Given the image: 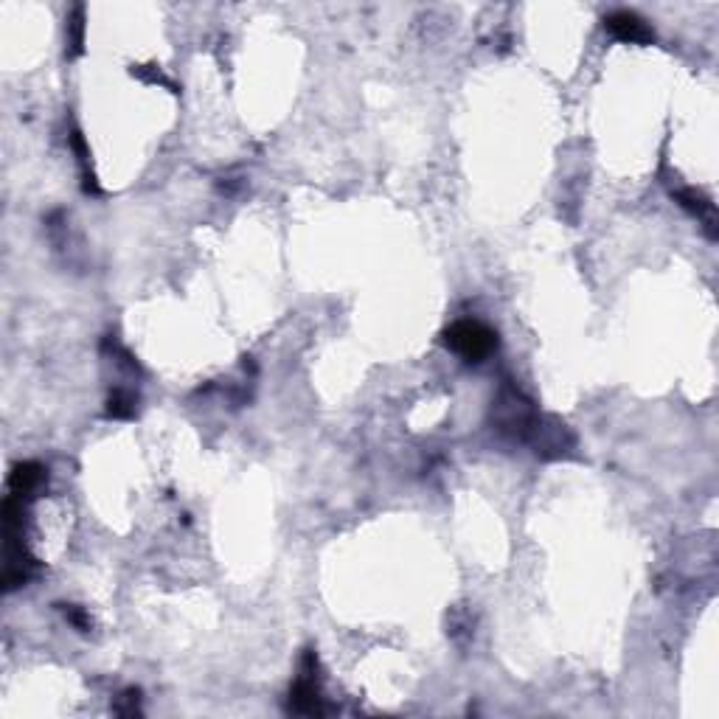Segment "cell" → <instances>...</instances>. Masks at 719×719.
<instances>
[{"label":"cell","instance_id":"cell-1","mask_svg":"<svg viewBox=\"0 0 719 719\" xmlns=\"http://www.w3.org/2000/svg\"><path fill=\"white\" fill-rule=\"evenodd\" d=\"M441 338H444V346L452 349L459 357H464L467 363H481L483 357H489L498 349V335L481 320L452 323L450 329H444Z\"/></svg>","mask_w":719,"mask_h":719},{"label":"cell","instance_id":"cell-2","mask_svg":"<svg viewBox=\"0 0 719 719\" xmlns=\"http://www.w3.org/2000/svg\"><path fill=\"white\" fill-rule=\"evenodd\" d=\"M315 669H318V661L312 652L304 655V663H301V674L296 680L289 692V705L292 711L299 714H323V705H320V694H318V677H315Z\"/></svg>","mask_w":719,"mask_h":719},{"label":"cell","instance_id":"cell-3","mask_svg":"<svg viewBox=\"0 0 719 719\" xmlns=\"http://www.w3.org/2000/svg\"><path fill=\"white\" fill-rule=\"evenodd\" d=\"M604 28L615 40H624V43H638V46H646L655 40L652 35V28L646 25L643 17H638L635 12H613L607 20H604Z\"/></svg>","mask_w":719,"mask_h":719},{"label":"cell","instance_id":"cell-4","mask_svg":"<svg viewBox=\"0 0 719 719\" xmlns=\"http://www.w3.org/2000/svg\"><path fill=\"white\" fill-rule=\"evenodd\" d=\"M46 483V470L35 461H28V464H20L12 478H9V486H12V495L17 501H28V498H35L40 489Z\"/></svg>","mask_w":719,"mask_h":719},{"label":"cell","instance_id":"cell-5","mask_svg":"<svg viewBox=\"0 0 719 719\" xmlns=\"http://www.w3.org/2000/svg\"><path fill=\"white\" fill-rule=\"evenodd\" d=\"M677 197V203L685 208V211H692V214H697L703 222H705V228H708V234L714 237L716 231H714V203H708V197H703L700 191H694V188H683V191H677L674 194Z\"/></svg>","mask_w":719,"mask_h":719},{"label":"cell","instance_id":"cell-6","mask_svg":"<svg viewBox=\"0 0 719 719\" xmlns=\"http://www.w3.org/2000/svg\"><path fill=\"white\" fill-rule=\"evenodd\" d=\"M107 413L116 416V419H129L136 413V397L129 394V390H113V397L107 402Z\"/></svg>","mask_w":719,"mask_h":719},{"label":"cell","instance_id":"cell-7","mask_svg":"<svg viewBox=\"0 0 719 719\" xmlns=\"http://www.w3.org/2000/svg\"><path fill=\"white\" fill-rule=\"evenodd\" d=\"M68 46H71V54H82V46H85V9H82V6L74 9Z\"/></svg>","mask_w":719,"mask_h":719}]
</instances>
